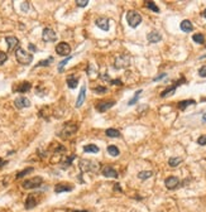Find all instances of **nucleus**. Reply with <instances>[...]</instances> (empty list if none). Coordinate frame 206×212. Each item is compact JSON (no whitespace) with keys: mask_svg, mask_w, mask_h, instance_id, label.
Wrapping results in <instances>:
<instances>
[{"mask_svg":"<svg viewBox=\"0 0 206 212\" xmlns=\"http://www.w3.org/2000/svg\"><path fill=\"white\" fill-rule=\"evenodd\" d=\"M202 121H205V123H206V112L204 114V116H202Z\"/></svg>","mask_w":206,"mask_h":212,"instance_id":"obj_46","label":"nucleus"},{"mask_svg":"<svg viewBox=\"0 0 206 212\" xmlns=\"http://www.w3.org/2000/svg\"><path fill=\"white\" fill-rule=\"evenodd\" d=\"M105 134L109 138H119L120 136V132H119V130H116V129H107L105 132Z\"/></svg>","mask_w":206,"mask_h":212,"instance_id":"obj_26","label":"nucleus"},{"mask_svg":"<svg viewBox=\"0 0 206 212\" xmlns=\"http://www.w3.org/2000/svg\"><path fill=\"white\" fill-rule=\"evenodd\" d=\"M199 76L200 77H206V64L199 70Z\"/></svg>","mask_w":206,"mask_h":212,"instance_id":"obj_38","label":"nucleus"},{"mask_svg":"<svg viewBox=\"0 0 206 212\" xmlns=\"http://www.w3.org/2000/svg\"><path fill=\"white\" fill-rule=\"evenodd\" d=\"M42 39L47 43H51V42H56L57 36L55 33V30L51 28H46L43 29V33H42Z\"/></svg>","mask_w":206,"mask_h":212,"instance_id":"obj_6","label":"nucleus"},{"mask_svg":"<svg viewBox=\"0 0 206 212\" xmlns=\"http://www.w3.org/2000/svg\"><path fill=\"white\" fill-rule=\"evenodd\" d=\"M197 144L199 145H206V135H201L197 139Z\"/></svg>","mask_w":206,"mask_h":212,"instance_id":"obj_37","label":"nucleus"},{"mask_svg":"<svg viewBox=\"0 0 206 212\" xmlns=\"http://www.w3.org/2000/svg\"><path fill=\"white\" fill-rule=\"evenodd\" d=\"M72 189H73V187L70 186V184H57V186L55 187V192H56V193L70 192V191H72Z\"/></svg>","mask_w":206,"mask_h":212,"instance_id":"obj_20","label":"nucleus"},{"mask_svg":"<svg viewBox=\"0 0 206 212\" xmlns=\"http://www.w3.org/2000/svg\"><path fill=\"white\" fill-rule=\"evenodd\" d=\"M96 25L98 28H100L101 30H109V19L107 18H99L96 19Z\"/></svg>","mask_w":206,"mask_h":212,"instance_id":"obj_17","label":"nucleus"},{"mask_svg":"<svg viewBox=\"0 0 206 212\" xmlns=\"http://www.w3.org/2000/svg\"><path fill=\"white\" fill-rule=\"evenodd\" d=\"M28 9H29V4L28 3H23L22 4V10L23 11H28Z\"/></svg>","mask_w":206,"mask_h":212,"instance_id":"obj_41","label":"nucleus"},{"mask_svg":"<svg viewBox=\"0 0 206 212\" xmlns=\"http://www.w3.org/2000/svg\"><path fill=\"white\" fill-rule=\"evenodd\" d=\"M115 105V101H103V102H99L98 105H96V110L99 111V112H104V111H106V110H109L112 106H114Z\"/></svg>","mask_w":206,"mask_h":212,"instance_id":"obj_12","label":"nucleus"},{"mask_svg":"<svg viewBox=\"0 0 206 212\" xmlns=\"http://www.w3.org/2000/svg\"><path fill=\"white\" fill-rule=\"evenodd\" d=\"M7 59H8L7 53H5V52H0V66H3Z\"/></svg>","mask_w":206,"mask_h":212,"instance_id":"obj_35","label":"nucleus"},{"mask_svg":"<svg viewBox=\"0 0 206 212\" xmlns=\"http://www.w3.org/2000/svg\"><path fill=\"white\" fill-rule=\"evenodd\" d=\"M43 182V178L42 177H34V178H30L27 179V181L23 182V188L25 189H32V188H37L42 184Z\"/></svg>","mask_w":206,"mask_h":212,"instance_id":"obj_3","label":"nucleus"},{"mask_svg":"<svg viewBox=\"0 0 206 212\" xmlns=\"http://www.w3.org/2000/svg\"><path fill=\"white\" fill-rule=\"evenodd\" d=\"M29 48H30V51H33V52H34V51H37V50H36V47H34L33 44H29Z\"/></svg>","mask_w":206,"mask_h":212,"instance_id":"obj_44","label":"nucleus"},{"mask_svg":"<svg viewBox=\"0 0 206 212\" xmlns=\"http://www.w3.org/2000/svg\"><path fill=\"white\" fill-rule=\"evenodd\" d=\"M140 93H142V90H138V91L135 92L134 97H133V99H132V100H130V101L128 102V105H134V104H135V102L138 101V99H139V95H140Z\"/></svg>","mask_w":206,"mask_h":212,"instance_id":"obj_33","label":"nucleus"},{"mask_svg":"<svg viewBox=\"0 0 206 212\" xmlns=\"http://www.w3.org/2000/svg\"><path fill=\"white\" fill-rule=\"evenodd\" d=\"M110 84H112V85H120L121 86V81L120 80H112V81H110Z\"/></svg>","mask_w":206,"mask_h":212,"instance_id":"obj_42","label":"nucleus"},{"mask_svg":"<svg viewBox=\"0 0 206 212\" xmlns=\"http://www.w3.org/2000/svg\"><path fill=\"white\" fill-rule=\"evenodd\" d=\"M36 205H37V198H36V196H33V194H29L28 197H27V200H25V208L27 210H32L33 207H36Z\"/></svg>","mask_w":206,"mask_h":212,"instance_id":"obj_14","label":"nucleus"},{"mask_svg":"<svg viewBox=\"0 0 206 212\" xmlns=\"http://www.w3.org/2000/svg\"><path fill=\"white\" fill-rule=\"evenodd\" d=\"M180 28H181V30H182V32H185V33H190V32H192L194 25H192V23H191V22L186 19V20H182V22H181Z\"/></svg>","mask_w":206,"mask_h":212,"instance_id":"obj_15","label":"nucleus"},{"mask_svg":"<svg viewBox=\"0 0 206 212\" xmlns=\"http://www.w3.org/2000/svg\"><path fill=\"white\" fill-rule=\"evenodd\" d=\"M196 104V101L195 100H183V101H180L178 102V109H181V110H185L187 106H190V105H195Z\"/></svg>","mask_w":206,"mask_h":212,"instance_id":"obj_25","label":"nucleus"},{"mask_svg":"<svg viewBox=\"0 0 206 212\" xmlns=\"http://www.w3.org/2000/svg\"><path fill=\"white\" fill-rule=\"evenodd\" d=\"M15 58H17V61L20 64H24V66L30 64L32 61H33V56H32L30 53H28L27 51H24L20 47H18L17 50H15Z\"/></svg>","mask_w":206,"mask_h":212,"instance_id":"obj_1","label":"nucleus"},{"mask_svg":"<svg viewBox=\"0 0 206 212\" xmlns=\"http://www.w3.org/2000/svg\"><path fill=\"white\" fill-rule=\"evenodd\" d=\"M94 167H96V164H95L94 162H91V160L84 159V160L80 162V168H81L82 172H92V171H95Z\"/></svg>","mask_w":206,"mask_h":212,"instance_id":"obj_8","label":"nucleus"},{"mask_svg":"<svg viewBox=\"0 0 206 212\" xmlns=\"http://www.w3.org/2000/svg\"><path fill=\"white\" fill-rule=\"evenodd\" d=\"M87 4H89V0H76V5H77V6L84 8V6H86Z\"/></svg>","mask_w":206,"mask_h":212,"instance_id":"obj_36","label":"nucleus"},{"mask_svg":"<svg viewBox=\"0 0 206 212\" xmlns=\"http://www.w3.org/2000/svg\"><path fill=\"white\" fill-rule=\"evenodd\" d=\"M106 91H107L106 87H96V89H94V92H98V93H104Z\"/></svg>","mask_w":206,"mask_h":212,"instance_id":"obj_40","label":"nucleus"},{"mask_svg":"<svg viewBox=\"0 0 206 212\" xmlns=\"http://www.w3.org/2000/svg\"><path fill=\"white\" fill-rule=\"evenodd\" d=\"M180 163H182V158H180V157H172V158H169V160H168V164H169V167H172V168L178 167Z\"/></svg>","mask_w":206,"mask_h":212,"instance_id":"obj_24","label":"nucleus"},{"mask_svg":"<svg viewBox=\"0 0 206 212\" xmlns=\"http://www.w3.org/2000/svg\"><path fill=\"white\" fill-rule=\"evenodd\" d=\"M107 153L112 155V157H118V155L120 154V152H119V149H118V146H115V145H109V146H107Z\"/></svg>","mask_w":206,"mask_h":212,"instance_id":"obj_27","label":"nucleus"},{"mask_svg":"<svg viewBox=\"0 0 206 212\" xmlns=\"http://www.w3.org/2000/svg\"><path fill=\"white\" fill-rule=\"evenodd\" d=\"M146 6H147L148 9H151V10H153L154 13H160V8H158V6L156 5V3H153V2H147V3H146Z\"/></svg>","mask_w":206,"mask_h":212,"instance_id":"obj_30","label":"nucleus"},{"mask_svg":"<svg viewBox=\"0 0 206 212\" xmlns=\"http://www.w3.org/2000/svg\"><path fill=\"white\" fill-rule=\"evenodd\" d=\"M130 64V57L126 54L118 56L115 58V68H125Z\"/></svg>","mask_w":206,"mask_h":212,"instance_id":"obj_5","label":"nucleus"},{"mask_svg":"<svg viewBox=\"0 0 206 212\" xmlns=\"http://www.w3.org/2000/svg\"><path fill=\"white\" fill-rule=\"evenodd\" d=\"M77 84H78V77H76L73 75L67 76V85H68L70 89H76Z\"/></svg>","mask_w":206,"mask_h":212,"instance_id":"obj_21","label":"nucleus"},{"mask_svg":"<svg viewBox=\"0 0 206 212\" xmlns=\"http://www.w3.org/2000/svg\"><path fill=\"white\" fill-rule=\"evenodd\" d=\"M30 87H32V85H30V82H22V84H19L17 87L14 89V91L15 92H27V91H29L30 90Z\"/></svg>","mask_w":206,"mask_h":212,"instance_id":"obj_19","label":"nucleus"},{"mask_svg":"<svg viewBox=\"0 0 206 212\" xmlns=\"http://www.w3.org/2000/svg\"><path fill=\"white\" fill-rule=\"evenodd\" d=\"M192 39H194V42H195V43H199V44H202V43L205 42V37H204L201 33H196V34H194V36H192Z\"/></svg>","mask_w":206,"mask_h":212,"instance_id":"obj_29","label":"nucleus"},{"mask_svg":"<svg viewBox=\"0 0 206 212\" xmlns=\"http://www.w3.org/2000/svg\"><path fill=\"white\" fill-rule=\"evenodd\" d=\"M30 172H33V168H32V167H29V168H27V169H24V171L19 172V173L17 174V177H15V178H17V179H19V178H23L24 175H27V174H28V173H30Z\"/></svg>","mask_w":206,"mask_h":212,"instance_id":"obj_31","label":"nucleus"},{"mask_svg":"<svg viewBox=\"0 0 206 212\" xmlns=\"http://www.w3.org/2000/svg\"><path fill=\"white\" fill-rule=\"evenodd\" d=\"M85 95H86V87L82 86L81 90H80V93H78V96H77V100H76V107H80L84 104V101H85Z\"/></svg>","mask_w":206,"mask_h":212,"instance_id":"obj_16","label":"nucleus"},{"mask_svg":"<svg viewBox=\"0 0 206 212\" xmlns=\"http://www.w3.org/2000/svg\"><path fill=\"white\" fill-rule=\"evenodd\" d=\"M147 39L151 43H157V42H160L162 39V36L158 33V32H151V33L147 36Z\"/></svg>","mask_w":206,"mask_h":212,"instance_id":"obj_18","label":"nucleus"},{"mask_svg":"<svg viewBox=\"0 0 206 212\" xmlns=\"http://www.w3.org/2000/svg\"><path fill=\"white\" fill-rule=\"evenodd\" d=\"M166 77V73H162V75H160V76H158V77H156L153 81H158V80H162V78H164Z\"/></svg>","mask_w":206,"mask_h":212,"instance_id":"obj_43","label":"nucleus"},{"mask_svg":"<svg viewBox=\"0 0 206 212\" xmlns=\"http://www.w3.org/2000/svg\"><path fill=\"white\" fill-rule=\"evenodd\" d=\"M176 85H172V86H169V87H167L164 91H162L161 92V97H167V96H171V95H173L175 93V91H176Z\"/></svg>","mask_w":206,"mask_h":212,"instance_id":"obj_22","label":"nucleus"},{"mask_svg":"<svg viewBox=\"0 0 206 212\" xmlns=\"http://www.w3.org/2000/svg\"><path fill=\"white\" fill-rule=\"evenodd\" d=\"M53 61V57H50L48 59H44V61H41L38 64H37V67H46V66H48V64Z\"/></svg>","mask_w":206,"mask_h":212,"instance_id":"obj_32","label":"nucleus"},{"mask_svg":"<svg viewBox=\"0 0 206 212\" xmlns=\"http://www.w3.org/2000/svg\"><path fill=\"white\" fill-rule=\"evenodd\" d=\"M164 184H166V187L168 189H173V188H176L180 184V179L177 177H175V175H171L164 181Z\"/></svg>","mask_w":206,"mask_h":212,"instance_id":"obj_10","label":"nucleus"},{"mask_svg":"<svg viewBox=\"0 0 206 212\" xmlns=\"http://www.w3.org/2000/svg\"><path fill=\"white\" fill-rule=\"evenodd\" d=\"M99 150H100V148L95 144H89V145L84 146V152H86V153H98Z\"/></svg>","mask_w":206,"mask_h":212,"instance_id":"obj_23","label":"nucleus"},{"mask_svg":"<svg viewBox=\"0 0 206 212\" xmlns=\"http://www.w3.org/2000/svg\"><path fill=\"white\" fill-rule=\"evenodd\" d=\"M73 212H89V211H73Z\"/></svg>","mask_w":206,"mask_h":212,"instance_id":"obj_48","label":"nucleus"},{"mask_svg":"<svg viewBox=\"0 0 206 212\" xmlns=\"http://www.w3.org/2000/svg\"><path fill=\"white\" fill-rule=\"evenodd\" d=\"M56 52H57V54H59V56H67V54H70V52H71V47H70V44L66 43V42H61V43H58V44L56 45Z\"/></svg>","mask_w":206,"mask_h":212,"instance_id":"obj_7","label":"nucleus"},{"mask_svg":"<svg viewBox=\"0 0 206 212\" xmlns=\"http://www.w3.org/2000/svg\"><path fill=\"white\" fill-rule=\"evenodd\" d=\"M126 22L132 28H137L142 23V15L135 10H129L126 13Z\"/></svg>","mask_w":206,"mask_h":212,"instance_id":"obj_2","label":"nucleus"},{"mask_svg":"<svg viewBox=\"0 0 206 212\" xmlns=\"http://www.w3.org/2000/svg\"><path fill=\"white\" fill-rule=\"evenodd\" d=\"M5 42L8 43V48L11 51L14 48H18V44H19V41L17 37H13V36H9L5 38Z\"/></svg>","mask_w":206,"mask_h":212,"instance_id":"obj_13","label":"nucleus"},{"mask_svg":"<svg viewBox=\"0 0 206 212\" xmlns=\"http://www.w3.org/2000/svg\"><path fill=\"white\" fill-rule=\"evenodd\" d=\"M77 129H78V126L76 124H71V123L70 124H66L65 126H63L62 132L59 133V135L62 138H68L70 135H72V134H75L77 132Z\"/></svg>","mask_w":206,"mask_h":212,"instance_id":"obj_4","label":"nucleus"},{"mask_svg":"<svg viewBox=\"0 0 206 212\" xmlns=\"http://www.w3.org/2000/svg\"><path fill=\"white\" fill-rule=\"evenodd\" d=\"M5 164H7L5 160H0V167H3V166H5Z\"/></svg>","mask_w":206,"mask_h":212,"instance_id":"obj_45","label":"nucleus"},{"mask_svg":"<svg viewBox=\"0 0 206 212\" xmlns=\"http://www.w3.org/2000/svg\"><path fill=\"white\" fill-rule=\"evenodd\" d=\"M101 173L104 177H107V178H118V172L110 166H105L101 169Z\"/></svg>","mask_w":206,"mask_h":212,"instance_id":"obj_11","label":"nucleus"},{"mask_svg":"<svg viewBox=\"0 0 206 212\" xmlns=\"http://www.w3.org/2000/svg\"><path fill=\"white\" fill-rule=\"evenodd\" d=\"M152 175H153V172H151V171H143V172H139V173H138V178L142 179V181L151 178Z\"/></svg>","mask_w":206,"mask_h":212,"instance_id":"obj_28","label":"nucleus"},{"mask_svg":"<svg viewBox=\"0 0 206 212\" xmlns=\"http://www.w3.org/2000/svg\"><path fill=\"white\" fill-rule=\"evenodd\" d=\"M73 159H75V155H71L68 159H66V162L63 163V168H66L67 166H70V164H71V162H72Z\"/></svg>","mask_w":206,"mask_h":212,"instance_id":"obj_39","label":"nucleus"},{"mask_svg":"<svg viewBox=\"0 0 206 212\" xmlns=\"http://www.w3.org/2000/svg\"><path fill=\"white\" fill-rule=\"evenodd\" d=\"M14 105H15V107H17V109H24V107H29L30 106V101L27 99V97L20 96V97H18V99H15Z\"/></svg>","mask_w":206,"mask_h":212,"instance_id":"obj_9","label":"nucleus"},{"mask_svg":"<svg viewBox=\"0 0 206 212\" xmlns=\"http://www.w3.org/2000/svg\"><path fill=\"white\" fill-rule=\"evenodd\" d=\"M71 58H72V57L70 56V57H67L66 59H63L62 62H59V64H58V71H59V72H62V71H63V67H65V64H67V62H68Z\"/></svg>","mask_w":206,"mask_h":212,"instance_id":"obj_34","label":"nucleus"},{"mask_svg":"<svg viewBox=\"0 0 206 212\" xmlns=\"http://www.w3.org/2000/svg\"><path fill=\"white\" fill-rule=\"evenodd\" d=\"M204 17H205V19H206V9L204 10Z\"/></svg>","mask_w":206,"mask_h":212,"instance_id":"obj_47","label":"nucleus"}]
</instances>
